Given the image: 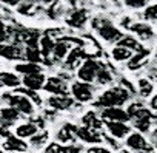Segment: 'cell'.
Listing matches in <instances>:
<instances>
[{"label": "cell", "instance_id": "cell-1", "mask_svg": "<svg viewBox=\"0 0 157 153\" xmlns=\"http://www.w3.org/2000/svg\"><path fill=\"white\" fill-rule=\"evenodd\" d=\"M132 95L128 93L122 87H113L100 95V98L94 102V107L97 108H113V107H122L123 104L128 102V99Z\"/></svg>", "mask_w": 157, "mask_h": 153}, {"label": "cell", "instance_id": "cell-2", "mask_svg": "<svg viewBox=\"0 0 157 153\" xmlns=\"http://www.w3.org/2000/svg\"><path fill=\"white\" fill-rule=\"evenodd\" d=\"M93 30H96L97 34L108 43H119L125 37L119 28H116L108 19H102V17L93 19Z\"/></svg>", "mask_w": 157, "mask_h": 153}, {"label": "cell", "instance_id": "cell-3", "mask_svg": "<svg viewBox=\"0 0 157 153\" xmlns=\"http://www.w3.org/2000/svg\"><path fill=\"white\" fill-rule=\"evenodd\" d=\"M2 101H5L8 104V107L19 110L22 115H33L34 113V105L26 96L16 95V93H3Z\"/></svg>", "mask_w": 157, "mask_h": 153}, {"label": "cell", "instance_id": "cell-4", "mask_svg": "<svg viewBox=\"0 0 157 153\" xmlns=\"http://www.w3.org/2000/svg\"><path fill=\"white\" fill-rule=\"evenodd\" d=\"M71 95H72L74 101L85 104V102H90L94 98V87L91 84H86V82L75 81L71 85Z\"/></svg>", "mask_w": 157, "mask_h": 153}, {"label": "cell", "instance_id": "cell-5", "mask_svg": "<svg viewBox=\"0 0 157 153\" xmlns=\"http://www.w3.org/2000/svg\"><path fill=\"white\" fill-rule=\"evenodd\" d=\"M100 62L94 60V59H86L83 62V65L77 70V78L80 82H86L91 84L97 79V71H99Z\"/></svg>", "mask_w": 157, "mask_h": 153}, {"label": "cell", "instance_id": "cell-6", "mask_svg": "<svg viewBox=\"0 0 157 153\" xmlns=\"http://www.w3.org/2000/svg\"><path fill=\"white\" fill-rule=\"evenodd\" d=\"M126 145H128V148H131L137 153H155V148L139 131H134L126 138Z\"/></svg>", "mask_w": 157, "mask_h": 153}, {"label": "cell", "instance_id": "cell-7", "mask_svg": "<svg viewBox=\"0 0 157 153\" xmlns=\"http://www.w3.org/2000/svg\"><path fill=\"white\" fill-rule=\"evenodd\" d=\"M85 57L90 59V56H88V53L85 51V48H72V50L69 51V54L66 56L65 62H63V68H65V70H69V71H72V70H75V68L78 70V68L83 65Z\"/></svg>", "mask_w": 157, "mask_h": 153}, {"label": "cell", "instance_id": "cell-8", "mask_svg": "<svg viewBox=\"0 0 157 153\" xmlns=\"http://www.w3.org/2000/svg\"><path fill=\"white\" fill-rule=\"evenodd\" d=\"M88 16H90V11L86 8H77V10H71L66 17H65V22L68 26L71 28H75V30H80L85 26L86 20H88Z\"/></svg>", "mask_w": 157, "mask_h": 153}, {"label": "cell", "instance_id": "cell-9", "mask_svg": "<svg viewBox=\"0 0 157 153\" xmlns=\"http://www.w3.org/2000/svg\"><path fill=\"white\" fill-rule=\"evenodd\" d=\"M43 90L51 93L52 96H68V85L63 79L59 78V76H51V78H48Z\"/></svg>", "mask_w": 157, "mask_h": 153}, {"label": "cell", "instance_id": "cell-10", "mask_svg": "<svg viewBox=\"0 0 157 153\" xmlns=\"http://www.w3.org/2000/svg\"><path fill=\"white\" fill-rule=\"evenodd\" d=\"M102 121L103 122H123L126 124L129 119L126 110H122L120 107H113V108H105L102 110Z\"/></svg>", "mask_w": 157, "mask_h": 153}, {"label": "cell", "instance_id": "cell-11", "mask_svg": "<svg viewBox=\"0 0 157 153\" xmlns=\"http://www.w3.org/2000/svg\"><path fill=\"white\" fill-rule=\"evenodd\" d=\"M0 57H5L8 60L25 59V50L16 43H2L0 45Z\"/></svg>", "mask_w": 157, "mask_h": 153}, {"label": "cell", "instance_id": "cell-12", "mask_svg": "<svg viewBox=\"0 0 157 153\" xmlns=\"http://www.w3.org/2000/svg\"><path fill=\"white\" fill-rule=\"evenodd\" d=\"M149 54H151L149 50H143V51H140V53H136V54L126 62V68H128L129 71H139L140 68L146 66V63H148V60H149Z\"/></svg>", "mask_w": 157, "mask_h": 153}, {"label": "cell", "instance_id": "cell-13", "mask_svg": "<svg viewBox=\"0 0 157 153\" xmlns=\"http://www.w3.org/2000/svg\"><path fill=\"white\" fill-rule=\"evenodd\" d=\"M48 105L51 110H56V111L69 110L74 107V98H71V96H51V98H48Z\"/></svg>", "mask_w": 157, "mask_h": 153}, {"label": "cell", "instance_id": "cell-14", "mask_svg": "<svg viewBox=\"0 0 157 153\" xmlns=\"http://www.w3.org/2000/svg\"><path fill=\"white\" fill-rule=\"evenodd\" d=\"M105 127L109 133V136L116 138V139H122V138H126L129 136L131 133V127L128 124H123V122H105Z\"/></svg>", "mask_w": 157, "mask_h": 153}, {"label": "cell", "instance_id": "cell-15", "mask_svg": "<svg viewBox=\"0 0 157 153\" xmlns=\"http://www.w3.org/2000/svg\"><path fill=\"white\" fill-rule=\"evenodd\" d=\"M77 130H78V127H75L74 124H65L59 131H57V139L62 142V144H66V142H75V139H77Z\"/></svg>", "mask_w": 157, "mask_h": 153}, {"label": "cell", "instance_id": "cell-16", "mask_svg": "<svg viewBox=\"0 0 157 153\" xmlns=\"http://www.w3.org/2000/svg\"><path fill=\"white\" fill-rule=\"evenodd\" d=\"M23 87L28 88V90H33V91H37L40 88H45V84H46V78L45 74L40 73V74H31V76H25L23 81H22Z\"/></svg>", "mask_w": 157, "mask_h": 153}, {"label": "cell", "instance_id": "cell-17", "mask_svg": "<svg viewBox=\"0 0 157 153\" xmlns=\"http://www.w3.org/2000/svg\"><path fill=\"white\" fill-rule=\"evenodd\" d=\"M77 138L80 139V141H83V142H88V144H99L103 139V136L100 135V131L93 130V128H86V127H78Z\"/></svg>", "mask_w": 157, "mask_h": 153}, {"label": "cell", "instance_id": "cell-18", "mask_svg": "<svg viewBox=\"0 0 157 153\" xmlns=\"http://www.w3.org/2000/svg\"><path fill=\"white\" fill-rule=\"evenodd\" d=\"M54 46H56V42L54 39L48 37V36H42L40 39V51H42V56L45 59V65H52V51H54Z\"/></svg>", "mask_w": 157, "mask_h": 153}, {"label": "cell", "instance_id": "cell-19", "mask_svg": "<svg viewBox=\"0 0 157 153\" xmlns=\"http://www.w3.org/2000/svg\"><path fill=\"white\" fill-rule=\"evenodd\" d=\"M129 30H131L139 39H142V40H151V39L154 37V31H152V28H151L146 22L132 23Z\"/></svg>", "mask_w": 157, "mask_h": 153}, {"label": "cell", "instance_id": "cell-20", "mask_svg": "<svg viewBox=\"0 0 157 153\" xmlns=\"http://www.w3.org/2000/svg\"><path fill=\"white\" fill-rule=\"evenodd\" d=\"M3 148L8 151H13V153H25L28 150V144L17 136H11V138L5 139Z\"/></svg>", "mask_w": 157, "mask_h": 153}, {"label": "cell", "instance_id": "cell-21", "mask_svg": "<svg viewBox=\"0 0 157 153\" xmlns=\"http://www.w3.org/2000/svg\"><path fill=\"white\" fill-rule=\"evenodd\" d=\"M20 111L13 108V107H3L2 110H0V122H2V125L5 127H11L19 118H20Z\"/></svg>", "mask_w": 157, "mask_h": 153}, {"label": "cell", "instance_id": "cell-22", "mask_svg": "<svg viewBox=\"0 0 157 153\" xmlns=\"http://www.w3.org/2000/svg\"><path fill=\"white\" fill-rule=\"evenodd\" d=\"M82 122H83V127H86V128H93V130H100L103 125H105V122L94 113V111H88V113H85L83 116H82Z\"/></svg>", "mask_w": 157, "mask_h": 153}, {"label": "cell", "instance_id": "cell-23", "mask_svg": "<svg viewBox=\"0 0 157 153\" xmlns=\"http://www.w3.org/2000/svg\"><path fill=\"white\" fill-rule=\"evenodd\" d=\"M71 50H72V48H69L68 43H65L63 40L59 39V40L56 42V46H54V51H52V63L60 62V60H65Z\"/></svg>", "mask_w": 157, "mask_h": 153}, {"label": "cell", "instance_id": "cell-24", "mask_svg": "<svg viewBox=\"0 0 157 153\" xmlns=\"http://www.w3.org/2000/svg\"><path fill=\"white\" fill-rule=\"evenodd\" d=\"M0 82L3 84V87H10V88H19V85L22 84V81L19 79V76L10 71H0Z\"/></svg>", "mask_w": 157, "mask_h": 153}, {"label": "cell", "instance_id": "cell-25", "mask_svg": "<svg viewBox=\"0 0 157 153\" xmlns=\"http://www.w3.org/2000/svg\"><path fill=\"white\" fill-rule=\"evenodd\" d=\"M39 11H42V8L36 2H20V5L17 6V13L22 16H26V17H33Z\"/></svg>", "mask_w": 157, "mask_h": 153}, {"label": "cell", "instance_id": "cell-26", "mask_svg": "<svg viewBox=\"0 0 157 153\" xmlns=\"http://www.w3.org/2000/svg\"><path fill=\"white\" fill-rule=\"evenodd\" d=\"M19 74H23L25 76H31V74H40L42 73V66L37 65V63H29V62H25V63H17L16 68H14Z\"/></svg>", "mask_w": 157, "mask_h": 153}, {"label": "cell", "instance_id": "cell-27", "mask_svg": "<svg viewBox=\"0 0 157 153\" xmlns=\"http://www.w3.org/2000/svg\"><path fill=\"white\" fill-rule=\"evenodd\" d=\"M117 46L126 48V50L132 51L134 54H136V53H140V51H143V50H145V48L140 45V42H139V40H136L132 36H125V37L117 43Z\"/></svg>", "mask_w": 157, "mask_h": 153}, {"label": "cell", "instance_id": "cell-28", "mask_svg": "<svg viewBox=\"0 0 157 153\" xmlns=\"http://www.w3.org/2000/svg\"><path fill=\"white\" fill-rule=\"evenodd\" d=\"M37 133H39V128H37L33 122L22 124V125H19V127H17V130H16V135H17V138H20V139L33 138V136H36Z\"/></svg>", "mask_w": 157, "mask_h": 153}, {"label": "cell", "instance_id": "cell-29", "mask_svg": "<svg viewBox=\"0 0 157 153\" xmlns=\"http://www.w3.org/2000/svg\"><path fill=\"white\" fill-rule=\"evenodd\" d=\"M132 51L126 50V48H122V46H114L111 50V57L116 60V62H128L131 57H132Z\"/></svg>", "mask_w": 157, "mask_h": 153}, {"label": "cell", "instance_id": "cell-30", "mask_svg": "<svg viewBox=\"0 0 157 153\" xmlns=\"http://www.w3.org/2000/svg\"><path fill=\"white\" fill-rule=\"evenodd\" d=\"M25 59L29 62V63H45V59L42 56V51L40 48H25Z\"/></svg>", "mask_w": 157, "mask_h": 153}, {"label": "cell", "instance_id": "cell-31", "mask_svg": "<svg viewBox=\"0 0 157 153\" xmlns=\"http://www.w3.org/2000/svg\"><path fill=\"white\" fill-rule=\"evenodd\" d=\"M152 90H154V85H152V82L149 79H146V78L139 79V82H137V91H139V95L142 98L151 96L152 95Z\"/></svg>", "mask_w": 157, "mask_h": 153}, {"label": "cell", "instance_id": "cell-32", "mask_svg": "<svg viewBox=\"0 0 157 153\" xmlns=\"http://www.w3.org/2000/svg\"><path fill=\"white\" fill-rule=\"evenodd\" d=\"M96 82H97L99 85H108V84L113 82V74L109 73V70H108L103 63H100V66H99Z\"/></svg>", "mask_w": 157, "mask_h": 153}, {"label": "cell", "instance_id": "cell-33", "mask_svg": "<svg viewBox=\"0 0 157 153\" xmlns=\"http://www.w3.org/2000/svg\"><path fill=\"white\" fill-rule=\"evenodd\" d=\"M45 11L52 20H56L65 13V8H63V3H60V2H51V3H48V8Z\"/></svg>", "mask_w": 157, "mask_h": 153}, {"label": "cell", "instance_id": "cell-34", "mask_svg": "<svg viewBox=\"0 0 157 153\" xmlns=\"http://www.w3.org/2000/svg\"><path fill=\"white\" fill-rule=\"evenodd\" d=\"M14 93H16V95L26 96V98H28L33 104H36L37 107H39V105H42V99H40V96L37 95V91L28 90V88H25V87H19V88H16V90H14Z\"/></svg>", "mask_w": 157, "mask_h": 153}, {"label": "cell", "instance_id": "cell-35", "mask_svg": "<svg viewBox=\"0 0 157 153\" xmlns=\"http://www.w3.org/2000/svg\"><path fill=\"white\" fill-rule=\"evenodd\" d=\"M48 138H49V133L48 131H39L36 136H33L31 138V145L34 147V148H40V147H43L46 142H48Z\"/></svg>", "mask_w": 157, "mask_h": 153}, {"label": "cell", "instance_id": "cell-36", "mask_svg": "<svg viewBox=\"0 0 157 153\" xmlns=\"http://www.w3.org/2000/svg\"><path fill=\"white\" fill-rule=\"evenodd\" d=\"M43 153H69V145H62L57 142H51L48 144V147L45 148Z\"/></svg>", "mask_w": 157, "mask_h": 153}, {"label": "cell", "instance_id": "cell-37", "mask_svg": "<svg viewBox=\"0 0 157 153\" xmlns=\"http://www.w3.org/2000/svg\"><path fill=\"white\" fill-rule=\"evenodd\" d=\"M143 19L145 20H151V22H155L157 20V3H152V5H148L143 11Z\"/></svg>", "mask_w": 157, "mask_h": 153}, {"label": "cell", "instance_id": "cell-38", "mask_svg": "<svg viewBox=\"0 0 157 153\" xmlns=\"http://www.w3.org/2000/svg\"><path fill=\"white\" fill-rule=\"evenodd\" d=\"M132 122H134V127L139 130V133L143 135V133H146L149 130L152 119H137V121H132Z\"/></svg>", "mask_w": 157, "mask_h": 153}, {"label": "cell", "instance_id": "cell-39", "mask_svg": "<svg viewBox=\"0 0 157 153\" xmlns=\"http://www.w3.org/2000/svg\"><path fill=\"white\" fill-rule=\"evenodd\" d=\"M10 34H8V26L5 25V22L0 17V45L2 43H6V40H10Z\"/></svg>", "mask_w": 157, "mask_h": 153}, {"label": "cell", "instance_id": "cell-40", "mask_svg": "<svg viewBox=\"0 0 157 153\" xmlns=\"http://www.w3.org/2000/svg\"><path fill=\"white\" fill-rule=\"evenodd\" d=\"M125 5L132 8V10H139V8H146L148 6V3L145 2V0H134V2H132V0H126Z\"/></svg>", "mask_w": 157, "mask_h": 153}, {"label": "cell", "instance_id": "cell-41", "mask_svg": "<svg viewBox=\"0 0 157 153\" xmlns=\"http://www.w3.org/2000/svg\"><path fill=\"white\" fill-rule=\"evenodd\" d=\"M62 33H63L62 28H49V30L45 31V36H48V37H51V39H54V37L62 39Z\"/></svg>", "mask_w": 157, "mask_h": 153}, {"label": "cell", "instance_id": "cell-42", "mask_svg": "<svg viewBox=\"0 0 157 153\" xmlns=\"http://www.w3.org/2000/svg\"><path fill=\"white\" fill-rule=\"evenodd\" d=\"M86 153H113L111 150L105 148V147H99V145H94V147H90L86 150Z\"/></svg>", "mask_w": 157, "mask_h": 153}, {"label": "cell", "instance_id": "cell-43", "mask_svg": "<svg viewBox=\"0 0 157 153\" xmlns=\"http://www.w3.org/2000/svg\"><path fill=\"white\" fill-rule=\"evenodd\" d=\"M45 121H46V119L42 118V116H39V118H31V119H29V122H33L37 128H43V127H45Z\"/></svg>", "mask_w": 157, "mask_h": 153}, {"label": "cell", "instance_id": "cell-44", "mask_svg": "<svg viewBox=\"0 0 157 153\" xmlns=\"http://www.w3.org/2000/svg\"><path fill=\"white\" fill-rule=\"evenodd\" d=\"M0 136H2V138H5V139L11 138L13 135H11V131H10V127H5V125H0Z\"/></svg>", "mask_w": 157, "mask_h": 153}, {"label": "cell", "instance_id": "cell-45", "mask_svg": "<svg viewBox=\"0 0 157 153\" xmlns=\"http://www.w3.org/2000/svg\"><path fill=\"white\" fill-rule=\"evenodd\" d=\"M43 116L45 118H49V121H54V118H56V110H45V113H43Z\"/></svg>", "mask_w": 157, "mask_h": 153}, {"label": "cell", "instance_id": "cell-46", "mask_svg": "<svg viewBox=\"0 0 157 153\" xmlns=\"http://www.w3.org/2000/svg\"><path fill=\"white\" fill-rule=\"evenodd\" d=\"M82 151V147L77 145V144H71L69 145V153H80Z\"/></svg>", "mask_w": 157, "mask_h": 153}, {"label": "cell", "instance_id": "cell-47", "mask_svg": "<svg viewBox=\"0 0 157 153\" xmlns=\"http://www.w3.org/2000/svg\"><path fill=\"white\" fill-rule=\"evenodd\" d=\"M149 107H151L154 111H157V93L151 98V101H149Z\"/></svg>", "mask_w": 157, "mask_h": 153}, {"label": "cell", "instance_id": "cell-48", "mask_svg": "<svg viewBox=\"0 0 157 153\" xmlns=\"http://www.w3.org/2000/svg\"><path fill=\"white\" fill-rule=\"evenodd\" d=\"M148 76H149V79H152V81H157V68H152V70H149Z\"/></svg>", "mask_w": 157, "mask_h": 153}, {"label": "cell", "instance_id": "cell-49", "mask_svg": "<svg viewBox=\"0 0 157 153\" xmlns=\"http://www.w3.org/2000/svg\"><path fill=\"white\" fill-rule=\"evenodd\" d=\"M5 5H10V6H19L20 2H17V0H6V2H3Z\"/></svg>", "mask_w": 157, "mask_h": 153}, {"label": "cell", "instance_id": "cell-50", "mask_svg": "<svg viewBox=\"0 0 157 153\" xmlns=\"http://www.w3.org/2000/svg\"><path fill=\"white\" fill-rule=\"evenodd\" d=\"M119 153H132V151H131V150H120Z\"/></svg>", "mask_w": 157, "mask_h": 153}, {"label": "cell", "instance_id": "cell-51", "mask_svg": "<svg viewBox=\"0 0 157 153\" xmlns=\"http://www.w3.org/2000/svg\"><path fill=\"white\" fill-rule=\"evenodd\" d=\"M152 136H154V138L157 139V127H155V130H154V133H152Z\"/></svg>", "mask_w": 157, "mask_h": 153}, {"label": "cell", "instance_id": "cell-52", "mask_svg": "<svg viewBox=\"0 0 157 153\" xmlns=\"http://www.w3.org/2000/svg\"><path fill=\"white\" fill-rule=\"evenodd\" d=\"M2 87H3V84H2V82H0V88H2Z\"/></svg>", "mask_w": 157, "mask_h": 153}, {"label": "cell", "instance_id": "cell-53", "mask_svg": "<svg viewBox=\"0 0 157 153\" xmlns=\"http://www.w3.org/2000/svg\"><path fill=\"white\" fill-rule=\"evenodd\" d=\"M155 60H157V53H155Z\"/></svg>", "mask_w": 157, "mask_h": 153}, {"label": "cell", "instance_id": "cell-54", "mask_svg": "<svg viewBox=\"0 0 157 153\" xmlns=\"http://www.w3.org/2000/svg\"><path fill=\"white\" fill-rule=\"evenodd\" d=\"M0 153H3V151H2V150H0Z\"/></svg>", "mask_w": 157, "mask_h": 153}, {"label": "cell", "instance_id": "cell-55", "mask_svg": "<svg viewBox=\"0 0 157 153\" xmlns=\"http://www.w3.org/2000/svg\"><path fill=\"white\" fill-rule=\"evenodd\" d=\"M155 150H157V147H155Z\"/></svg>", "mask_w": 157, "mask_h": 153}]
</instances>
